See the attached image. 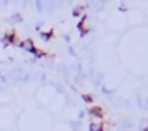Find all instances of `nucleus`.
<instances>
[{"label": "nucleus", "instance_id": "7ed1b4c3", "mask_svg": "<svg viewBox=\"0 0 148 131\" xmlns=\"http://www.w3.org/2000/svg\"><path fill=\"white\" fill-rule=\"evenodd\" d=\"M82 98H84V101H85V102H88V104L94 102V98H92L91 95H88V94H84V95H82Z\"/></svg>", "mask_w": 148, "mask_h": 131}, {"label": "nucleus", "instance_id": "f03ea898", "mask_svg": "<svg viewBox=\"0 0 148 131\" xmlns=\"http://www.w3.org/2000/svg\"><path fill=\"white\" fill-rule=\"evenodd\" d=\"M89 131H102V124L101 123H92L89 125Z\"/></svg>", "mask_w": 148, "mask_h": 131}, {"label": "nucleus", "instance_id": "f257e3e1", "mask_svg": "<svg viewBox=\"0 0 148 131\" xmlns=\"http://www.w3.org/2000/svg\"><path fill=\"white\" fill-rule=\"evenodd\" d=\"M89 114H91L92 117H97V118H102V117H103V111H102V108H99V107L91 108V110H89Z\"/></svg>", "mask_w": 148, "mask_h": 131}]
</instances>
